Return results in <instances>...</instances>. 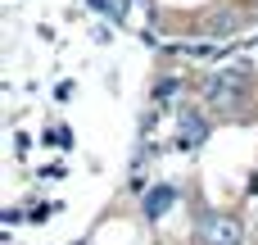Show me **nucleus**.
<instances>
[{
    "label": "nucleus",
    "instance_id": "3",
    "mask_svg": "<svg viewBox=\"0 0 258 245\" xmlns=\"http://www.w3.org/2000/svg\"><path fill=\"white\" fill-rule=\"evenodd\" d=\"M209 141V118L200 109H181L177 114V145L190 150V145H204Z\"/></svg>",
    "mask_w": 258,
    "mask_h": 245
},
{
    "label": "nucleus",
    "instance_id": "6",
    "mask_svg": "<svg viewBox=\"0 0 258 245\" xmlns=\"http://www.w3.org/2000/svg\"><path fill=\"white\" fill-rule=\"evenodd\" d=\"M181 55H200V59H222V55H227V45H209V41H186V45H181Z\"/></svg>",
    "mask_w": 258,
    "mask_h": 245
},
{
    "label": "nucleus",
    "instance_id": "2",
    "mask_svg": "<svg viewBox=\"0 0 258 245\" xmlns=\"http://www.w3.org/2000/svg\"><path fill=\"white\" fill-rule=\"evenodd\" d=\"M200 241L204 245H245V223L236 214H204L200 218Z\"/></svg>",
    "mask_w": 258,
    "mask_h": 245
},
{
    "label": "nucleus",
    "instance_id": "5",
    "mask_svg": "<svg viewBox=\"0 0 258 245\" xmlns=\"http://www.w3.org/2000/svg\"><path fill=\"white\" fill-rule=\"evenodd\" d=\"M236 27H240V18H236V14H218V18H209V23H204V32H209V36H231Z\"/></svg>",
    "mask_w": 258,
    "mask_h": 245
},
{
    "label": "nucleus",
    "instance_id": "4",
    "mask_svg": "<svg viewBox=\"0 0 258 245\" xmlns=\"http://www.w3.org/2000/svg\"><path fill=\"white\" fill-rule=\"evenodd\" d=\"M172 205H177V191H172V186H154V191L145 195V214H150V218H163Z\"/></svg>",
    "mask_w": 258,
    "mask_h": 245
},
{
    "label": "nucleus",
    "instance_id": "1",
    "mask_svg": "<svg viewBox=\"0 0 258 245\" xmlns=\"http://www.w3.org/2000/svg\"><path fill=\"white\" fill-rule=\"evenodd\" d=\"M204 95H209V105L231 109V105H240V100L249 95V77L236 73V68H222V73H213V77L204 82Z\"/></svg>",
    "mask_w": 258,
    "mask_h": 245
},
{
    "label": "nucleus",
    "instance_id": "7",
    "mask_svg": "<svg viewBox=\"0 0 258 245\" xmlns=\"http://www.w3.org/2000/svg\"><path fill=\"white\" fill-rule=\"evenodd\" d=\"M45 141H50V145H68L73 136H68V127H50V136H45Z\"/></svg>",
    "mask_w": 258,
    "mask_h": 245
},
{
    "label": "nucleus",
    "instance_id": "8",
    "mask_svg": "<svg viewBox=\"0 0 258 245\" xmlns=\"http://www.w3.org/2000/svg\"><path fill=\"white\" fill-rule=\"evenodd\" d=\"M172 95H177V82H163V86H159V95H154V100H159V105H168V100H172Z\"/></svg>",
    "mask_w": 258,
    "mask_h": 245
}]
</instances>
